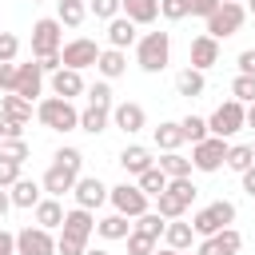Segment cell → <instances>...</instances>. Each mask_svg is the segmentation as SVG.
I'll use <instances>...</instances> for the list:
<instances>
[{
    "instance_id": "cell-46",
    "label": "cell",
    "mask_w": 255,
    "mask_h": 255,
    "mask_svg": "<svg viewBox=\"0 0 255 255\" xmlns=\"http://www.w3.org/2000/svg\"><path fill=\"white\" fill-rule=\"evenodd\" d=\"M16 52H20L16 32H0V64H12V60H16Z\"/></svg>"
},
{
    "instance_id": "cell-45",
    "label": "cell",
    "mask_w": 255,
    "mask_h": 255,
    "mask_svg": "<svg viewBox=\"0 0 255 255\" xmlns=\"http://www.w3.org/2000/svg\"><path fill=\"white\" fill-rule=\"evenodd\" d=\"M159 16L163 20H183L191 12H187V0H159Z\"/></svg>"
},
{
    "instance_id": "cell-60",
    "label": "cell",
    "mask_w": 255,
    "mask_h": 255,
    "mask_svg": "<svg viewBox=\"0 0 255 255\" xmlns=\"http://www.w3.org/2000/svg\"><path fill=\"white\" fill-rule=\"evenodd\" d=\"M32 4H40V0H32Z\"/></svg>"
},
{
    "instance_id": "cell-35",
    "label": "cell",
    "mask_w": 255,
    "mask_h": 255,
    "mask_svg": "<svg viewBox=\"0 0 255 255\" xmlns=\"http://www.w3.org/2000/svg\"><path fill=\"white\" fill-rule=\"evenodd\" d=\"M131 231H139V235H147V239H163V231H167V219L159 215V211H143L135 223H131Z\"/></svg>"
},
{
    "instance_id": "cell-56",
    "label": "cell",
    "mask_w": 255,
    "mask_h": 255,
    "mask_svg": "<svg viewBox=\"0 0 255 255\" xmlns=\"http://www.w3.org/2000/svg\"><path fill=\"white\" fill-rule=\"evenodd\" d=\"M84 255H112V251H104V247H88Z\"/></svg>"
},
{
    "instance_id": "cell-12",
    "label": "cell",
    "mask_w": 255,
    "mask_h": 255,
    "mask_svg": "<svg viewBox=\"0 0 255 255\" xmlns=\"http://www.w3.org/2000/svg\"><path fill=\"white\" fill-rule=\"evenodd\" d=\"M72 195H76V207H88V211H96L100 203H108L112 187H108L104 179H96V175H80V179H76V187H72Z\"/></svg>"
},
{
    "instance_id": "cell-53",
    "label": "cell",
    "mask_w": 255,
    "mask_h": 255,
    "mask_svg": "<svg viewBox=\"0 0 255 255\" xmlns=\"http://www.w3.org/2000/svg\"><path fill=\"white\" fill-rule=\"evenodd\" d=\"M239 179H243V191H247V195L255 199V163H251V167H247V171H243Z\"/></svg>"
},
{
    "instance_id": "cell-18",
    "label": "cell",
    "mask_w": 255,
    "mask_h": 255,
    "mask_svg": "<svg viewBox=\"0 0 255 255\" xmlns=\"http://www.w3.org/2000/svg\"><path fill=\"white\" fill-rule=\"evenodd\" d=\"M84 92H88V84H84L80 72L60 68V72L52 76V96H60V100H76V96H84Z\"/></svg>"
},
{
    "instance_id": "cell-9",
    "label": "cell",
    "mask_w": 255,
    "mask_h": 255,
    "mask_svg": "<svg viewBox=\"0 0 255 255\" xmlns=\"http://www.w3.org/2000/svg\"><path fill=\"white\" fill-rule=\"evenodd\" d=\"M243 20H247V8L243 4H219L215 16L207 20V36L211 40H227V36H235L243 28Z\"/></svg>"
},
{
    "instance_id": "cell-28",
    "label": "cell",
    "mask_w": 255,
    "mask_h": 255,
    "mask_svg": "<svg viewBox=\"0 0 255 255\" xmlns=\"http://www.w3.org/2000/svg\"><path fill=\"white\" fill-rule=\"evenodd\" d=\"M187 139H183V128L175 124V120H163L159 128H155V147L159 151H179Z\"/></svg>"
},
{
    "instance_id": "cell-48",
    "label": "cell",
    "mask_w": 255,
    "mask_h": 255,
    "mask_svg": "<svg viewBox=\"0 0 255 255\" xmlns=\"http://www.w3.org/2000/svg\"><path fill=\"white\" fill-rule=\"evenodd\" d=\"M20 179V163H12V159H0V187H12Z\"/></svg>"
},
{
    "instance_id": "cell-11",
    "label": "cell",
    "mask_w": 255,
    "mask_h": 255,
    "mask_svg": "<svg viewBox=\"0 0 255 255\" xmlns=\"http://www.w3.org/2000/svg\"><path fill=\"white\" fill-rule=\"evenodd\" d=\"M112 207L120 211V215H128V219H139L143 211H147V195L135 187V183H120V187H112Z\"/></svg>"
},
{
    "instance_id": "cell-36",
    "label": "cell",
    "mask_w": 255,
    "mask_h": 255,
    "mask_svg": "<svg viewBox=\"0 0 255 255\" xmlns=\"http://www.w3.org/2000/svg\"><path fill=\"white\" fill-rule=\"evenodd\" d=\"M251 163H255L251 143H231V147H227V163H223V167H231V171H239V175H243Z\"/></svg>"
},
{
    "instance_id": "cell-38",
    "label": "cell",
    "mask_w": 255,
    "mask_h": 255,
    "mask_svg": "<svg viewBox=\"0 0 255 255\" xmlns=\"http://www.w3.org/2000/svg\"><path fill=\"white\" fill-rule=\"evenodd\" d=\"M179 128H183V139H191V143H203V139L211 135L203 116H183V120H179Z\"/></svg>"
},
{
    "instance_id": "cell-4",
    "label": "cell",
    "mask_w": 255,
    "mask_h": 255,
    "mask_svg": "<svg viewBox=\"0 0 255 255\" xmlns=\"http://www.w3.org/2000/svg\"><path fill=\"white\" fill-rule=\"evenodd\" d=\"M195 191H199V187L191 183V175H187V179H171L167 191L155 199V211H159L167 223H171V219H183V211L195 203Z\"/></svg>"
},
{
    "instance_id": "cell-34",
    "label": "cell",
    "mask_w": 255,
    "mask_h": 255,
    "mask_svg": "<svg viewBox=\"0 0 255 255\" xmlns=\"http://www.w3.org/2000/svg\"><path fill=\"white\" fill-rule=\"evenodd\" d=\"M108 124H112V112L108 108H84L80 112V131H88V135L108 131Z\"/></svg>"
},
{
    "instance_id": "cell-16",
    "label": "cell",
    "mask_w": 255,
    "mask_h": 255,
    "mask_svg": "<svg viewBox=\"0 0 255 255\" xmlns=\"http://www.w3.org/2000/svg\"><path fill=\"white\" fill-rule=\"evenodd\" d=\"M44 92V68L40 64H16V96H24L28 104Z\"/></svg>"
},
{
    "instance_id": "cell-40",
    "label": "cell",
    "mask_w": 255,
    "mask_h": 255,
    "mask_svg": "<svg viewBox=\"0 0 255 255\" xmlns=\"http://www.w3.org/2000/svg\"><path fill=\"white\" fill-rule=\"evenodd\" d=\"M231 100H239V104H255V76H235L231 80Z\"/></svg>"
},
{
    "instance_id": "cell-10",
    "label": "cell",
    "mask_w": 255,
    "mask_h": 255,
    "mask_svg": "<svg viewBox=\"0 0 255 255\" xmlns=\"http://www.w3.org/2000/svg\"><path fill=\"white\" fill-rule=\"evenodd\" d=\"M16 255H56V235L48 227L28 223L24 231H16Z\"/></svg>"
},
{
    "instance_id": "cell-49",
    "label": "cell",
    "mask_w": 255,
    "mask_h": 255,
    "mask_svg": "<svg viewBox=\"0 0 255 255\" xmlns=\"http://www.w3.org/2000/svg\"><path fill=\"white\" fill-rule=\"evenodd\" d=\"M0 139H24V124H16V120H4V116H0Z\"/></svg>"
},
{
    "instance_id": "cell-32",
    "label": "cell",
    "mask_w": 255,
    "mask_h": 255,
    "mask_svg": "<svg viewBox=\"0 0 255 255\" xmlns=\"http://www.w3.org/2000/svg\"><path fill=\"white\" fill-rule=\"evenodd\" d=\"M84 16H88V4L84 0H56V20L64 28H80Z\"/></svg>"
},
{
    "instance_id": "cell-30",
    "label": "cell",
    "mask_w": 255,
    "mask_h": 255,
    "mask_svg": "<svg viewBox=\"0 0 255 255\" xmlns=\"http://www.w3.org/2000/svg\"><path fill=\"white\" fill-rule=\"evenodd\" d=\"M167 183H171V179L163 175V167H159V163H155V167H147V171H143V175L135 179V187H139V191H143L147 199H159V195L167 191Z\"/></svg>"
},
{
    "instance_id": "cell-24",
    "label": "cell",
    "mask_w": 255,
    "mask_h": 255,
    "mask_svg": "<svg viewBox=\"0 0 255 255\" xmlns=\"http://www.w3.org/2000/svg\"><path fill=\"white\" fill-rule=\"evenodd\" d=\"M96 72H100L104 80H120V76L128 72V52H120V48H104L100 60H96Z\"/></svg>"
},
{
    "instance_id": "cell-20",
    "label": "cell",
    "mask_w": 255,
    "mask_h": 255,
    "mask_svg": "<svg viewBox=\"0 0 255 255\" xmlns=\"http://www.w3.org/2000/svg\"><path fill=\"white\" fill-rule=\"evenodd\" d=\"M120 167H124L128 175H135V179H139L147 167H155V159H151V151H147L143 143H131V147H124V151H120Z\"/></svg>"
},
{
    "instance_id": "cell-23",
    "label": "cell",
    "mask_w": 255,
    "mask_h": 255,
    "mask_svg": "<svg viewBox=\"0 0 255 255\" xmlns=\"http://www.w3.org/2000/svg\"><path fill=\"white\" fill-rule=\"evenodd\" d=\"M135 40H139V36H135V24H131L128 16H116V20L108 24V48H120V52H128Z\"/></svg>"
},
{
    "instance_id": "cell-17",
    "label": "cell",
    "mask_w": 255,
    "mask_h": 255,
    "mask_svg": "<svg viewBox=\"0 0 255 255\" xmlns=\"http://www.w3.org/2000/svg\"><path fill=\"white\" fill-rule=\"evenodd\" d=\"M215 64H219V40H211L207 32L195 36V40H191V68H195V72H207V68H215Z\"/></svg>"
},
{
    "instance_id": "cell-14",
    "label": "cell",
    "mask_w": 255,
    "mask_h": 255,
    "mask_svg": "<svg viewBox=\"0 0 255 255\" xmlns=\"http://www.w3.org/2000/svg\"><path fill=\"white\" fill-rule=\"evenodd\" d=\"M76 179H80V171H72V167H64V163L52 159V167H48L44 179H40V187H44L52 199H60V195H68V191L76 187Z\"/></svg>"
},
{
    "instance_id": "cell-27",
    "label": "cell",
    "mask_w": 255,
    "mask_h": 255,
    "mask_svg": "<svg viewBox=\"0 0 255 255\" xmlns=\"http://www.w3.org/2000/svg\"><path fill=\"white\" fill-rule=\"evenodd\" d=\"M163 243H167L171 251H187V247L195 243V227H191V223H183V219H171V223H167V231H163Z\"/></svg>"
},
{
    "instance_id": "cell-41",
    "label": "cell",
    "mask_w": 255,
    "mask_h": 255,
    "mask_svg": "<svg viewBox=\"0 0 255 255\" xmlns=\"http://www.w3.org/2000/svg\"><path fill=\"white\" fill-rule=\"evenodd\" d=\"M88 12L96 16V20H116L120 12H124V0H88Z\"/></svg>"
},
{
    "instance_id": "cell-19",
    "label": "cell",
    "mask_w": 255,
    "mask_h": 255,
    "mask_svg": "<svg viewBox=\"0 0 255 255\" xmlns=\"http://www.w3.org/2000/svg\"><path fill=\"white\" fill-rule=\"evenodd\" d=\"M8 195H12V207H24V211H36V203L44 199V187L36 183V179H16L12 187H8Z\"/></svg>"
},
{
    "instance_id": "cell-55",
    "label": "cell",
    "mask_w": 255,
    "mask_h": 255,
    "mask_svg": "<svg viewBox=\"0 0 255 255\" xmlns=\"http://www.w3.org/2000/svg\"><path fill=\"white\" fill-rule=\"evenodd\" d=\"M247 128H255V104H247Z\"/></svg>"
},
{
    "instance_id": "cell-33",
    "label": "cell",
    "mask_w": 255,
    "mask_h": 255,
    "mask_svg": "<svg viewBox=\"0 0 255 255\" xmlns=\"http://www.w3.org/2000/svg\"><path fill=\"white\" fill-rule=\"evenodd\" d=\"M203 88H207V80H203V72H195V68H183V72L175 76V96L195 100V96H203Z\"/></svg>"
},
{
    "instance_id": "cell-26",
    "label": "cell",
    "mask_w": 255,
    "mask_h": 255,
    "mask_svg": "<svg viewBox=\"0 0 255 255\" xmlns=\"http://www.w3.org/2000/svg\"><path fill=\"white\" fill-rule=\"evenodd\" d=\"M0 116L4 120H16V124H28L32 120V104L24 96H16V92H4L0 96Z\"/></svg>"
},
{
    "instance_id": "cell-54",
    "label": "cell",
    "mask_w": 255,
    "mask_h": 255,
    "mask_svg": "<svg viewBox=\"0 0 255 255\" xmlns=\"http://www.w3.org/2000/svg\"><path fill=\"white\" fill-rule=\"evenodd\" d=\"M8 207H12V195H8V191H4V187H0V219H4V215H8Z\"/></svg>"
},
{
    "instance_id": "cell-22",
    "label": "cell",
    "mask_w": 255,
    "mask_h": 255,
    "mask_svg": "<svg viewBox=\"0 0 255 255\" xmlns=\"http://www.w3.org/2000/svg\"><path fill=\"white\" fill-rule=\"evenodd\" d=\"M60 231L80 235V239H92V235H96V215H92L88 207H72V211L64 215V227H60Z\"/></svg>"
},
{
    "instance_id": "cell-3",
    "label": "cell",
    "mask_w": 255,
    "mask_h": 255,
    "mask_svg": "<svg viewBox=\"0 0 255 255\" xmlns=\"http://www.w3.org/2000/svg\"><path fill=\"white\" fill-rule=\"evenodd\" d=\"M231 223H235V203L231 199H215V203H207V207H199L191 215V227H195L199 239H211V235H219Z\"/></svg>"
},
{
    "instance_id": "cell-29",
    "label": "cell",
    "mask_w": 255,
    "mask_h": 255,
    "mask_svg": "<svg viewBox=\"0 0 255 255\" xmlns=\"http://www.w3.org/2000/svg\"><path fill=\"white\" fill-rule=\"evenodd\" d=\"M159 167H163L167 179H187V175L195 171V163H191L183 151H163V155H159Z\"/></svg>"
},
{
    "instance_id": "cell-6",
    "label": "cell",
    "mask_w": 255,
    "mask_h": 255,
    "mask_svg": "<svg viewBox=\"0 0 255 255\" xmlns=\"http://www.w3.org/2000/svg\"><path fill=\"white\" fill-rule=\"evenodd\" d=\"M60 48H64V24H60L56 16L36 20V24H32V56H36V60L60 56Z\"/></svg>"
},
{
    "instance_id": "cell-50",
    "label": "cell",
    "mask_w": 255,
    "mask_h": 255,
    "mask_svg": "<svg viewBox=\"0 0 255 255\" xmlns=\"http://www.w3.org/2000/svg\"><path fill=\"white\" fill-rule=\"evenodd\" d=\"M16 92V64H0V96Z\"/></svg>"
},
{
    "instance_id": "cell-47",
    "label": "cell",
    "mask_w": 255,
    "mask_h": 255,
    "mask_svg": "<svg viewBox=\"0 0 255 255\" xmlns=\"http://www.w3.org/2000/svg\"><path fill=\"white\" fill-rule=\"evenodd\" d=\"M215 8H219V0H187V12L191 16H203V20H211Z\"/></svg>"
},
{
    "instance_id": "cell-37",
    "label": "cell",
    "mask_w": 255,
    "mask_h": 255,
    "mask_svg": "<svg viewBox=\"0 0 255 255\" xmlns=\"http://www.w3.org/2000/svg\"><path fill=\"white\" fill-rule=\"evenodd\" d=\"M84 96H88V108H108V112L116 108V100H112V84H108V80H96Z\"/></svg>"
},
{
    "instance_id": "cell-5",
    "label": "cell",
    "mask_w": 255,
    "mask_h": 255,
    "mask_svg": "<svg viewBox=\"0 0 255 255\" xmlns=\"http://www.w3.org/2000/svg\"><path fill=\"white\" fill-rule=\"evenodd\" d=\"M243 128H247V104H239V100H223V104L207 116V131L219 135V139H231V135L243 131Z\"/></svg>"
},
{
    "instance_id": "cell-2",
    "label": "cell",
    "mask_w": 255,
    "mask_h": 255,
    "mask_svg": "<svg viewBox=\"0 0 255 255\" xmlns=\"http://www.w3.org/2000/svg\"><path fill=\"white\" fill-rule=\"evenodd\" d=\"M36 120L48 131H76L80 128V112L72 108V100H60V96H44L36 104Z\"/></svg>"
},
{
    "instance_id": "cell-43",
    "label": "cell",
    "mask_w": 255,
    "mask_h": 255,
    "mask_svg": "<svg viewBox=\"0 0 255 255\" xmlns=\"http://www.w3.org/2000/svg\"><path fill=\"white\" fill-rule=\"evenodd\" d=\"M128 255H155V239L131 231V235H128Z\"/></svg>"
},
{
    "instance_id": "cell-61",
    "label": "cell",
    "mask_w": 255,
    "mask_h": 255,
    "mask_svg": "<svg viewBox=\"0 0 255 255\" xmlns=\"http://www.w3.org/2000/svg\"><path fill=\"white\" fill-rule=\"evenodd\" d=\"M251 151H255V143H251Z\"/></svg>"
},
{
    "instance_id": "cell-39",
    "label": "cell",
    "mask_w": 255,
    "mask_h": 255,
    "mask_svg": "<svg viewBox=\"0 0 255 255\" xmlns=\"http://www.w3.org/2000/svg\"><path fill=\"white\" fill-rule=\"evenodd\" d=\"M32 155V147H28V139H0V159H12V163H20L24 167V159Z\"/></svg>"
},
{
    "instance_id": "cell-57",
    "label": "cell",
    "mask_w": 255,
    "mask_h": 255,
    "mask_svg": "<svg viewBox=\"0 0 255 255\" xmlns=\"http://www.w3.org/2000/svg\"><path fill=\"white\" fill-rule=\"evenodd\" d=\"M155 255H183V251H171V247H155Z\"/></svg>"
},
{
    "instance_id": "cell-7",
    "label": "cell",
    "mask_w": 255,
    "mask_h": 255,
    "mask_svg": "<svg viewBox=\"0 0 255 255\" xmlns=\"http://www.w3.org/2000/svg\"><path fill=\"white\" fill-rule=\"evenodd\" d=\"M100 44L96 40H88V36H76V40H68L64 48H60V60H64V68H72V72H84V68H96V60H100Z\"/></svg>"
},
{
    "instance_id": "cell-25",
    "label": "cell",
    "mask_w": 255,
    "mask_h": 255,
    "mask_svg": "<svg viewBox=\"0 0 255 255\" xmlns=\"http://www.w3.org/2000/svg\"><path fill=\"white\" fill-rule=\"evenodd\" d=\"M96 235H100V239H108V243H116V239H128V235H131V223H128V215L112 211V215L96 219Z\"/></svg>"
},
{
    "instance_id": "cell-44",
    "label": "cell",
    "mask_w": 255,
    "mask_h": 255,
    "mask_svg": "<svg viewBox=\"0 0 255 255\" xmlns=\"http://www.w3.org/2000/svg\"><path fill=\"white\" fill-rule=\"evenodd\" d=\"M52 159H56V163H64V167H72V171H80V167H84V151H80V147H60Z\"/></svg>"
},
{
    "instance_id": "cell-59",
    "label": "cell",
    "mask_w": 255,
    "mask_h": 255,
    "mask_svg": "<svg viewBox=\"0 0 255 255\" xmlns=\"http://www.w3.org/2000/svg\"><path fill=\"white\" fill-rule=\"evenodd\" d=\"M219 4H243V0H219Z\"/></svg>"
},
{
    "instance_id": "cell-58",
    "label": "cell",
    "mask_w": 255,
    "mask_h": 255,
    "mask_svg": "<svg viewBox=\"0 0 255 255\" xmlns=\"http://www.w3.org/2000/svg\"><path fill=\"white\" fill-rule=\"evenodd\" d=\"M243 8H247V12H251V16H255V0H247V4H243Z\"/></svg>"
},
{
    "instance_id": "cell-31",
    "label": "cell",
    "mask_w": 255,
    "mask_h": 255,
    "mask_svg": "<svg viewBox=\"0 0 255 255\" xmlns=\"http://www.w3.org/2000/svg\"><path fill=\"white\" fill-rule=\"evenodd\" d=\"M120 16H128L131 24H151L159 16V0H124V12Z\"/></svg>"
},
{
    "instance_id": "cell-15",
    "label": "cell",
    "mask_w": 255,
    "mask_h": 255,
    "mask_svg": "<svg viewBox=\"0 0 255 255\" xmlns=\"http://www.w3.org/2000/svg\"><path fill=\"white\" fill-rule=\"evenodd\" d=\"M239 247H243V235H239L235 227H223L219 235H211V239H199L195 255H239Z\"/></svg>"
},
{
    "instance_id": "cell-8",
    "label": "cell",
    "mask_w": 255,
    "mask_h": 255,
    "mask_svg": "<svg viewBox=\"0 0 255 255\" xmlns=\"http://www.w3.org/2000/svg\"><path fill=\"white\" fill-rule=\"evenodd\" d=\"M227 139H219V135H207L203 143H191V163H195V171H219L223 163H227Z\"/></svg>"
},
{
    "instance_id": "cell-42",
    "label": "cell",
    "mask_w": 255,
    "mask_h": 255,
    "mask_svg": "<svg viewBox=\"0 0 255 255\" xmlns=\"http://www.w3.org/2000/svg\"><path fill=\"white\" fill-rule=\"evenodd\" d=\"M84 251H88V239L68 235V231H60V235H56V255H84Z\"/></svg>"
},
{
    "instance_id": "cell-52",
    "label": "cell",
    "mask_w": 255,
    "mask_h": 255,
    "mask_svg": "<svg viewBox=\"0 0 255 255\" xmlns=\"http://www.w3.org/2000/svg\"><path fill=\"white\" fill-rule=\"evenodd\" d=\"M0 255H16V235L0 227Z\"/></svg>"
},
{
    "instance_id": "cell-13",
    "label": "cell",
    "mask_w": 255,
    "mask_h": 255,
    "mask_svg": "<svg viewBox=\"0 0 255 255\" xmlns=\"http://www.w3.org/2000/svg\"><path fill=\"white\" fill-rule=\"evenodd\" d=\"M112 124H116L120 131L135 135V131H143V128H147V112H143V104L124 100V104H116V108H112Z\"/></svg>"
},
{
    "instance_id": "cell-21",
    "label": "cell",
    "mask_w": 255,
    "mask_h": 255,
    "mask_svg": "<svg viewBox=\"0 0 255 255\" xmlns=\"http://www.w3.org/2000/svg\"><path fill=\"white\" fill-rule=\"evenodd\" d=\"M64 203L60 199H52V195H44L40 203H36V227H48V231H60L64 227Z\"/></svg>"
},
{
    "instance_id": "cell-51",
    "label": "cell",
    "mask_w": 255,
    "mask_h": 255,
    "mask_svg": "<svg viewBox=\"0 0 255 255\" xmlns=\"http://www.w3.org/2000/svg\"><path fill=\"white\" fill-rule=\"evenodd\" d=\"M239 72H243V76H255V48L239 52Z\"/></svg>"
},
{
    "instance_id": "cell-1",
    "label": "cell",
    "mask_w": 255,
    "mask_h": 255,
    "mask_svg": "<svg viewBox=\"0 0 255 255\" xmlns=\"http://www.w3.org/2000/svg\"><path fill=\"white\" fill-rule=\"evenodd\" d=\"M135 64L143 68V72H163L167 64H171V36L167 32H147V36H139L135 40Z\"/></svg>"
}]
</instances>
